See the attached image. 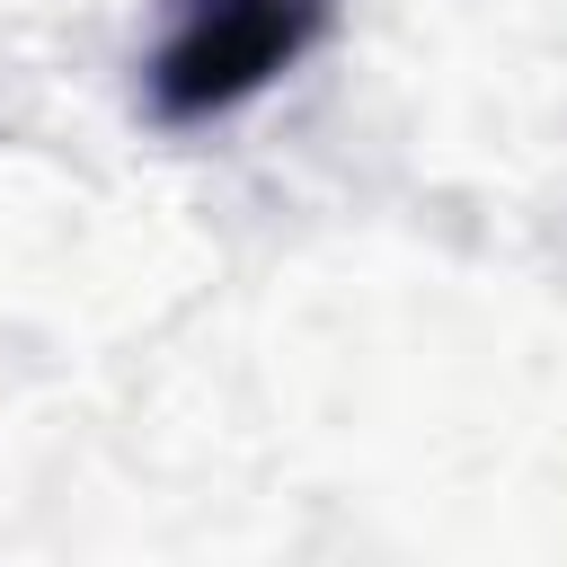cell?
I'll return each instance as SVG.
<instances>
[{
	"mask_svg": "<svg viewBox=\"0 0 567 567\" xmlns=\"http://www.w3.org/2000/svg\"><path fill=\"white\" fill-rule=\"evenodd\" d=\"M337 0H159V35L142 53V97L159 124H213L275 89L319 35Z\"/></svg>",
	"mask_w": 567,
	"mask_h": 567,
	"instance_id": "obj_1",
	"label": "cell"
}]
</instances>
